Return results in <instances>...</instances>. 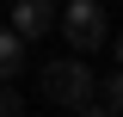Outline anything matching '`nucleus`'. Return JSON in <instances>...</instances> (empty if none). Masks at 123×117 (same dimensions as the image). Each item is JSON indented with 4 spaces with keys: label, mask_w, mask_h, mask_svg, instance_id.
Here are the masks:
<instances>
[{
    "label": "nucleus",
    "mask_w": 123,
    "mask_h": 117,
    "mask_svg": "<svg viewBox=\"0 0 123 117\" xmlns=\"http://www.w3.org/2000/svg\"><path fill=\"white\" fill-rule=\"evenodd\" d=\"M117 62H123V37H117Z\"/></svg>",
    "instance_id": "8"
},
{
    "label": "nucleus",
    "mask_w": 123,
    "mask_h": 117,
    "mask_svg": "<svg viewBox=\"0 0 123 117\" xmlns=\"http://www.w3.org/2000/svg\"><path fill=\"white\" fill-rule=\"evenodd\" d=\"M37 80H43V99H49V105H86L92 92H98V80H92L86 56H55Z\"/></svg>",
    "instance_id": "2"
},
{
    "label": "nucleus",
    "mask_w": 123,
    "mask_h": 117,
    "mask_svg": "<svg viewBox=\"0 0 123 117\" xmlns=\"http://www.w3.org/2000/svg\"><path fill=\"white\" fill-rule=\"evenodd\" d=\"M55 25H62V37H68V49H74V56H98V49H105V37H111L105 6H98V0H68V6L55 13Z\"/></svg>",
    "instance_id": "1"
},
{
    "label": "nucleus",
    "mask_w": 123,
    "mask_h": 117,
    "mask_svg": "<svg viewBox=\"0 0 123 117\" xmlns=\"http://www.w3.org/2000/svg\"><path fill=\"white\" fill-rule=\"evenodd\" d=\"M74 117H117V111H111V105H92V99H86V105H74Z\"/></svg>",
    "instance_id": "7"
},
{
    "label": "nucleus",
    "mask_w": 123,
    "mask_h": 117,
    "mask_svg": "<svg viewBox=\"0 0 123 117\" xmlns=\"http://www.w3.org/2000/svg\"><path fill=\"white\" fill-rule=\"evenodd\" d=\"M0 117H25V99L12 92V80H0Z\"/></svg>",
    "instance_id": "5"
},
{
    "label": "nucleus",
    "mask_w": 123,
    "mask_h": 117,
    "mask_svg": "<svg viewBox=\"0 0 123 117\" xmlns=\"http://www.w3.org/2000/svg\"><path fill=\"white\" fill-rule=\"evenodd\" d=\"M18 68H25V37L12 25H0V80H12Z\"/></svg>",
    "instance_id": "4"
},
{
    "label": "nucleus",
    "mask_w": 123,
    "mask_h": 117,
    "mask_svg": "<svg viewBox=\"0 0 123 117\" xmlns=\"http://www.w3.org/2000/svg\"><path fill=\"white\" fill-rule=\"evenodd\" d=\"M98 92H105V105H111V111H117V117H123V68H117V74H111V80H105V86H98Z\"/></svg>",
    "instance_id": "6"
},
{
    "label": "nucleus",
    "mask_w": 123,
    "mask_h": 117,
    "mask_svg": "<svg viewBox=\"0 0 123 117\" xmlns=\"http://www.w3.org/2000/svg\"><path fill=\"white\" fill-rule=\"evenodd\" d=\"M55 13H62L55 0H12V31H18V37L31 43V37L55 31Z\"/></svg>",
    "instance_id": "3"
}]
</instances>
